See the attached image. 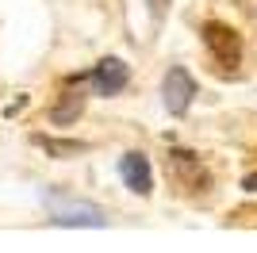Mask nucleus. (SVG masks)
<instances>
[{
	"instance_id": "5",
	"label": "nucleus",
	"mask_w": 257,
	"mask_h": 253,
	"mask_svg": "<svg viewBox=\"0 0 257 253\" xmlns=\"http://www.w3.org/2000/svg\"><path fill=\"white\" fill-rule=\"evenodd\" d=\"M119 177H123V184H127L131 192H139V196H150L154 192L150 161H146V154H139V150H131V154L119 158Z\"/></svg>"
},
{
	"instance_id": "1",
	"label": "nucleus",
	"mask_w": 257,
	"mask_h": 253,
	"mask_svg": "<svg viewBox=\"0 0 257 253\" xmlns=\"http://www.w3.org/2000/svg\"><path fill=\"white\" fill-rule=\"evenodd\" d=\"M43 203L50 207V222L54 226H104V211L96 203H85V200H62L54 192H43Z\"/></svg>"
},
{
	"instance_id": "6",
	"label": "nucleus",
	"mask_w": 257,
	"mask_h": 253,
	"mask_svg": "<svg viewBox=\"0 0 257 253\" xmlns=\"http://www.w3.org/2000/svg\"><path fill=\"white\" fill-rule=\"evenodd\" d=\"M35 142H39V146H43L50 158H77V154H85V150H88V142H73V138H69V142H58V138L39 135Z\"/></svg>"
},
{
	"instance_id": "7",
	"label": "nucleus",
	"mask_w": 257,
	"mask_h": 253,
	"mask_svg": "<svg viewBox=\"0 0 257 253\" xmlns=\"http://www.w3.org/2000/svg\"><path fill=\"white\" fill-rule=\"evenodd\" d=\"M81 111H85V96L65 92V96H62V104H58V107L50 111V119H54L58 126H65V123H73V119L81 115Z\"/></svg>"
},
{
	"instance_id": "2",
	"label": "nucleus",
	"mask_w": 257,
	"mask_h": 253,
	"mask_svg": "<svg viewBox=\"0 0 257 253\" xmlns=\"http://www.w3.org/2000/svg\"><path fill=\"white\" fill-rule=\"evenodd\" d=\"M192 96H196L192 73L181 69V65H173L169 73H165V81H161V100L169 107V115H184V111L192 107Z\"/></svg>"
},
{
	"instance_id": "3",
	"label": "nucleus",
	"mask_w": 257,
	"mask_h": 253,
	"mask_svg": "<svg viewBox=\"0 0 257 253\" xmlns=\"http://www.w3.org/2000/svg\"><path fill=\"white\" fill-rule=\"evenodd\" d=\"M204 46L211 50V58L219 65H230V69H234V65L242 62V39H238L230 27H223V23H207L204 27Z\"/></svg>"
},
{
	"instance_id": "4",
	"label": "nucleus",
	"mask_w": 257,
	"mask_h": 253,
	"mask_svg": "<svg viewBox=\"0 0 257 253\" xmlns=\"http://www.w3.org/2000/svg\"><path fill=\"white\" fill-rule=\"evenodd\" d=\"M127 81H131V69H127L123 58H104V62L88 73V84H92L96 96H119L127 88Z\"/></svg>"
},
{
	"instance_id": "8",
	"label": "nucleus",
	"mask_w": 257,
	"mask_h": 253,
	"mask_svg": "<svg viewBox=\"0 0 257 253\" xmlns=\"http://www.w3.org/2000/svg\"><path fill=\"white\" fill-rule=\"evenodd\" d=\"M242 188H246V192H257V173H249V177L242 180Z\"/></svg>"
}]
</instances>
